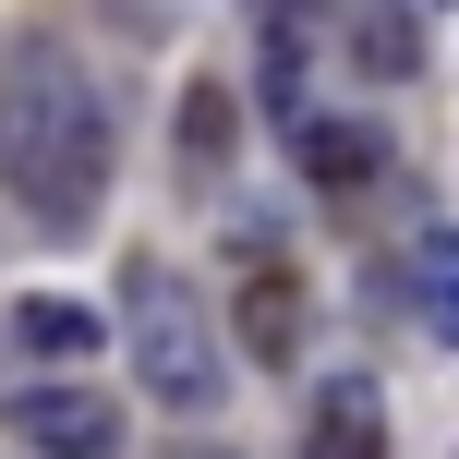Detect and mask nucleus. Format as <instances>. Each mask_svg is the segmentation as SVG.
<instances>
[{"instance_id": "2", "label": "nucleus", "mask_w": 459, "mask_h": 459, "mask_svg": "<svg viewBox=\"0 0 459 459\" xmlns=\"http://www.w3.org/2000/svg\"><path fill=\"white\" fill-rule=\"evenodd\" d=\"M121 351H134V387L158 399V411H206L218 399V326H206V302L169 266L121 278Z\"/></svg>"}, {"instance_id": "7", "label": "nucleus", "mask_w": 459, "mask_h": 459, "mask_svg": "<svg viewBox=\"0 0 459 459\" xmlns=\"http://www.w3.org/2000/svg\"><path fill=\"white\" fill-rule=\"evenodd\" d=\"M411 290H423V326H436V339L459 351V230H447V218L411 242Z\"/></svg>"}, {"instance_id": "1", "label": "nucleus", "mask_w": 459, "mask_h": 459, "mask_svg": "<svg viewBox=\"0 0 459 459\" xmlns=\"http://www.w3.org/2000/svg\"><path fill=\"white\" fill-rule=\"evenodd\" d=\"M0 158H13V182L37 194L48 230H85L97 169H109V109H97V85L73 73V48H48V37L13 48V121H0Z\"/></svg>"}, {"instance_id": "10", "label": "nucleus", "mask_w": 459, "mask_h": 459, "mask_svg": "<svg viewBox=\"0 0 459 459\" xmlns=\"http://www.w3.org/2000/svg\"><path fill=\"white\" fill-rule=\"evenodd\" d=\"M363 61L375 73H411V24H399V13H363Z\"/></svg>"}, {"instance_id": "8", "label": "nucleus", "mask_w": 459, "mask_h": 459, "mask_svg": "<svg viewBox=\"0 0 459 459\" xmlns=\"http://www.w3.org/2000/svg\"><path fill=\"white\" fill-rule=\"evenodd\" d=\"M97 339H109V326H97L85 302H24V351H48V363H85Z\"/></svg>"}, {"instance_id": "4", "label": "nucleus", "mask_w": 459, "mask_h": 459, "mask_svg": "<svg viewBox=\"0 0 459 459\" xmlns=\"http://www.w3.org/2000/svg\"><path fill=\"white\" fill-rule=\"evenodd\" d=\"M302 459H387V411H375V387H315Z\"/></svg>"}, {"instance_id": "6", "label": "nucleus", "mask_w": 459, "mask_h": 459, "mask_svg": "<svg viewBox=\"0 0 459 459\" xmlns=\"http://www.w3.org/2000/svg\"><path fill=\"white\" fill-rule=\"evenodd\" d=\"M242 351L254 363H302V290L290 278H242Z\"/></svg>"}, {"instance_id": "3", "label": "nucleus", "mask_w": 459, "mask_h": 459, "mask_svg": "<svg viewBox=\"0 0 459 459\" xmlns=\"http://www.w3.org/2000/svg\"><path fill=\"white\" fill-rule=\"evenodd\" d=\"M13 436L37 459H109L121 447V411L97 387H13Z\"/></svg>"}, {"instance_id": "11", "label": "nucleus", "mask_w": 459, "mask_h": 459, "mask_svg": "<svg viewBox=\"0 0 459 459\" xmlns=\"http://www.w3.org/2000/svg\"><path fill=\"white\" fill-rule=\"evenodd\" d=\"M266 13V37H302V13H326V0H254Z\"/></svg>"}, {"instance_id": "5", "label": "nucleus", "mask_w": 459, "mask_h": 459, "mask_svg": "<svg viewBox=\"0 0 459 459\" xmlns=\"http://www.w3.org/2000/svg\"><path fill=\"white\" fill-rule=\"evenodd\" d=\"M302 182H326V194H351V182H375V169H387V145L363 134V121H302Z\"/></svg>"}, {"instance_id": "9", "label": "nucleus", "mask_w": 459, "mask_h": 459, "mask_svg": "<svg viewBox=\"0 0 459 459\" xmlns=\"http://www.w3.org/2000/svg\"><path fill=\"white\" fill-rule=\"evenodd\" d=\"M182 158H194V169L230 158V85H194V97H182Z\"/></svg>"}, {"instance_id": "12", "label": "nucleus", "mask_w": 459, "mask_h": 459, "mask_svg": "<svg viewBox=\"0 0 459 459\" xmlns=\"http://www.w3.org/2000/svg\"><path fill=\"white\" fill-rule=\"evenodd\" d=\"M169 459H230V447H169Z\"/></svg>"}]
</instances>
